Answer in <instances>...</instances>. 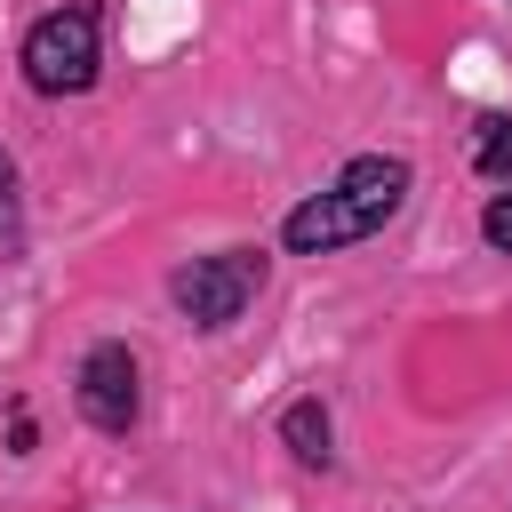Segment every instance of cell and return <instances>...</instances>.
Instances as JSON below:
<instances>
[{"label":"cell","instance_id":"8992f818","mask_svg":"<svg viewBox=\"0 0 512 512\" xmlns=\"http://www.w3.org/2000/svg\"><path fill=\"white\" fill-rule=\"evenodd\" d=\"M472 176L480 184H512V120L504 112H480L472 120Z\"/></svg>","mask_w":512,"mask_h":512},{"label":"cell","instance_id":"7a4b0ae2","mask_svg":"<svg viewBox=\"0 0 512 512\" xmlns=\"http://www.w3.org/2000/svg\"><path fill=\"white\" fill-rule=\"evenodd\" d=\"M16 64H24V88H32V96H48V104L88 96V88H96V72H104V16H96V0H64V8L32 16V32H24Z\"/></svg>","mask_w":512,"mask_h":512},{"label":"cell","instance_id":"52a82bcc","mask_svg":"<svg viewBox=\"0 0 512 512\" xmlns=\"http://www.w3.org/2000/svg\"><path fill=\"white\" fill-rule=\"evenodd\" d=\"M0 256H24V176L0 152Z\"/></svg>","mask_w":512,"mask_h":512},{"label":"cell","instance_id":"3957f363","mask_svg":"<svg viewBox=\"0 0 512 512\" xmlns=\"http://www.w3.org/2000/svg\"><path fill=\"white\" fill-rule=\"evenodd\" d=\"M264 272H272V256L256 248V240H240V248H216V256H192V264H176L168 272V304L200 328V336H224L248 304H256V288H264Z\"/></svg>","mask_w":512,"mask_h":512},{"label":"cell","instance_id":"5b68a950","mask_svg":"<svg viewBox=\"0 0 512 512\" xmlns=\"http://www.w3.org/2000/svg\"><path fill=\"white\" fill-rule=\"evenodd\" d=\"M280 448H288L304 472H328V464H336V416H328L320 392H296V400L280 408Z\"/></svg>","mask_w":512,"mask_h":512},{"label":"cell","instance_id":"277c9868","mask_svg":"<svg viewBox=\"0 0 512 512\" xmlns=\"http://www.w3.org/2000/svg\"><path fill=\"white\" fill-rule=\"evenodd\" d=\"M72 400H80V416H88L96 432L128 440L136 416H144V360H136L120 336H96V344L80 352V368H72Z\"/></svg>","mask_w":512,"mask_h":512},{"label":"cell","instance_id":"6da1fadb","mask_svg":"<svg viewBox=\"0 0 512 512\" xmlns=\"http://www.w3.org/2000/svg\"><path fill=\"white\" fill-rule=\"evenodd\" d=\"M416 192V168L400 152H352L320 192H304L288 216H280V248L288 256H336V248H360L376 240Z\"/></svg>","mask_w":512,"mask_h":512},{"label":"cell","instance_id":"ba28073f","mask_svg":"<svg viewBox=\"0 0 512 512\" xmlns=\"http://www.w3.org/2000/svg\"><path fill=\"white\" fill-rule=\"evenodd\" d=\"M480 240H488V256H512V184H496L480 200Z\"/></svg>","mask_w":512,"mask_h":512}]
</instances>
